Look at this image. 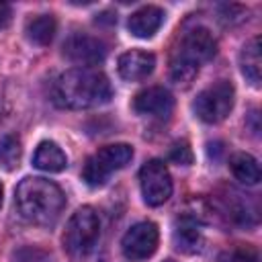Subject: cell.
<instances>
[{"instance_id":"2e32d148","label":"cell","mask_w":262,"mask_h":262,"mask_svg":"<svg viewBox=\"0 0 262 262\" xmlns=\"http://www.w3.org/2000/svg\"><path fill=\"white\" fill-rule=\"evenodd\" d=\"M229 170L242 184H258L260 180V166L254 156L246 151H237L229 158Z\"/></svg>"},{"instance_id":"52a82bcc","label":"cell","mask_w":262,"mask_h":262,"mask_svg":"<svg viewBox=\"0 0 262 262\" xmlns=\"http://www.w3.org/2000/svg\"><path fill=\"white\" fill-rule=\"evenodd\" d=\"M139 184L143 201L149 207L164 205L172 194V176L162 160H149L139 170Z\"/></svg>"},{"instance_id":"30bf717a","label":"cell","mask_w":262,"mask_h":262,"mask_svg":"<svg viewBox=\"0 0 262 262\" xmlns=\"http://www.w3.org/2000/svg\"><path fill=\"white\" fill-rule=\"evenodd\" d=\"M172 108H174V98L162 86L143 88L133 98V111L137 115H147V117L164 119V117H168L172 113Z\"/></svg>"},{"instance_id":"ffe728a7","label":"cell","mask_w":262,"mask_h":262,"mask_svg":"<svg viewBox=\"0 0 262 262\" xmlns=\"http://www.w3.org/2000/svg\"><path fill=\"white\" fill-rule=\"evenodd\" d=\"M168 158L178 166H188V164H192V149H190V145L186 141H176L170 147Z\"/></svg>"},{"instance_id":"5b68a950","label":"cell","mask_w":262,"mask_h":262,"mask_svg":"<svg viewBox=\"0 0 262 262\" xmlns=\"http://www.w3.org/2000/svg\"><path fill=\"white\" fill-rule=\"evenodd\" d=\"M100 237V219L92 207H80L68 221L63 231V248L72 256H86Z\"/></svg>"},{"instance_id":"44dd1931","label":"cell","mask_w":262,"mask_h":262,"mask_svg":"<svg viewBox=\"0 0 262 262\" xmlns=\"http://www.w3.org/2000/svg\"><path fill=\"white\" fill-rule=\"evenodd\" d=\"M12 20V6L6 2H0V29L8 27Z\"/></svg>"},{"instance_id":"7402d4cb","label":"cell","mask_w":262,"mask_h":262,"mask_svg":"<svg viewBox=\"0 0 262 262\" xmlns=\"http://www.w3.org/2000/svg\"><path fill=\"white\" fill-rule=\"evenodd\" d=\"M2 194H4V188H2V182H0V207H2Z\"/></svg>"},{"instance_id":"8992f818","label":"cell","mask_w":262,"mask_h":262,"mask_svg":"<svg viewBox=\"0 0 262 262\" xmlns=\"http://www.w3.org/2000/svg\"><path fill=\"white\" fill-rule=\"evenodd\" d=\"M233 102H235L233 84L227 80H219L196 94L192 102V111L203 123L213 125V123H221L231 113Z\"/></svg>"},{"instance_id":"4fadbf2b","label":"cell","mask_w":262,"mask_h":262,"mask_svg":"<svg viewBox=\"0 0 262 262\" xmlns=\"http://www.w3.org/2000/svg\"><path fill=\"white\" fill-rule=\"evenodd\" d=\"M172 239H174V246L184 254L199 252L203 248V233L199 229L196 219L192 215H182L180 219H176Z\"/></svg>"},{"instance_id":"603a6c76","label":"cell","mask_w":262,"mask_h":262,"mask_svg":"<svg viewBox=\"0 0 262 262\" xmlns=\"http://www.w3.org/2000/svg\"><path fill=\"white\" fill-rule=\"evenodd\" d=\"M168 262H172V260H168Z\"/></svg>"},{"instance_id":"3957f363","label":"cell","mask_w":262,"mask_h":262,"mask_svg":"<svg viewBox=\"0 0 262 262\" xmlns=\"http://www.w3.org/2000/svg\"><path fill=\"white\" fill-rule=\"evenodd\" d=\"M217 53V41L213 33L205 27H196L184 33L180 39V45L174 51L172 63H170V78L176 84H190L194 76L199 74L201 63L213 59Z\"/></svg>"},{"instance_id":"5bb4252c","label":"cell","mask_w":262,"mask_h":262,"mask_svg":"<svg viewBox=\"0 0 262 262\" xmlns=\"http://www.w3.org/2000/svg\"><path fill=\"white\" fill-rule=\"evenodd\" d=\"M33 166L43 172H61L68 166V158L55 141H41L35 149Z\"/></svg>"},{"instance_id":"9c48e42d","label":"cell","mask_w":262,"mask_h":262,"mask_svg":"<svg viewBox=\"0 0 262 262\" xmlns=\"http://www.w3.org/2000/svg\"><path fill=\"white\" fill-rule=\"evenodd\" d=\"M63 55L74 63L98 66L106 57V47L100 39L78 33V35H72L63 43Z\"/></svg>"},{"instance_id":"e0dca14e","label":"cell","mask_w":262,"mask_h":262,"mask_svg":"<svg viewBox=\"0 0 262 262\" xmlns=\"http://www.w3.org/2000/svg\"><path fill=\"white\" fill-rule=\"evenodd\" d=\"M55 18L51 14H39V16H33L27 27H25V33H27V39L35 45H49L53 35H55Z\"/></svg>"},{"instance_id":"ac0fdd59","label":"cell","mask_w":262,"mask_h":262,"mask_svg":"<svg viewBox=\"0 0 262 262\" xmlns=\"http://www.w3.org/2000/svg\"><path fill=\"white\" fill-rule=\"evenodd\" d=\"M20 156H23V147H20V139L12 133L4 135L0 139V168L4 170H14L20 162Z\"/></svg>"},{"instance_id":"277c9868","label":"cell","mask_w":262,"mask_h":262,"mask_svg":"<svg viewBox=\"0 0 262 262\" xmlns=\"http://www.w3.org/2000/svg\"><path fill=\"white\" fill-rule=\"evenodd\" d=\"M133 160V147L129 143H111L92 154L82 170V180L88 186H102L108 176L123 170Z\"/></svg>"},{"instance_id":"7c38bea8","label":"cell","mask_w":262,"mask_h":262,"mask_svg":"<svg viewBox=\"0 0 262 262\" xmlns=\"http://www.w3.org/2000/svg\"><path fill=\"white\" fill-rule=\"evenodd\" d=\"M164 23V10L160 6H143L139 10H135L129 20H127V27H129V33L133 37H139V39H149L158 33V29L162 27Z\"/></svg>"},{"instance_id":"8fae6325","label":"cell","mask_w":262,"mask_h":262,"mask_svg":"<svg viewBox=\"0 0 262 262\" xmlns=\"http://www.w3.org/2000/svg\"><path fill=\"white\" fill-rule=\"evenodd\" d=\"M156 68V57L149 51H141V49H131L121 53L119 61H117V70L121 74L123 80L127 82H139L145 80Z\"/></svg>"},{"instance_id":"6da1fadb","label":"cell","mask_w":262,"mask_h":262,"mask_svg":"<svg viewBox=\"0 0 262 262\" xmlns=\"http://www.w3.org/2000/svg\"><path fill=\"white\" fill-rule=\"evenodd\" d=\"M113 96L108 78L92 68H74L59 74L51 86V100L59 108H94Z\"/></svg>"},{"instance_id":"ba28073f","label":"cell","mask_w":262,"mask_h":262,"mask_svg":"<svg viewBox=\"0 0 262 262\" xmlns=\"http://www.w3.org/2000/svg\"><path fill=\"white\" fill-rule=\"evenodd\" d=\"M158 242H160L158 225L151 221H139V223L131 225L127 229V233L123 235L121 250L127 260L139 262V260L154 256V252L158 250Z\"/></svg>"},{"instance_id":"7a4b0ae2","label":"cell","mask_w":262,"mask_h":262,"mask_svg":"<svg viewBox=\"0 0 262 262\" xmlns=\"http://www.w3.org/2000/svg\"><path fill=\"white\" fill-rule=\"evenodd\" d=\"M14 205L20 217L29 223L53 225L66 207V196L55 182L39 176H29L16 186Z\"/></svg>"},{"instance_id":"d6986e66","label":"cell","mask_w":262,"mask_h":262,"mask_svg":"<svg viewBox=\"0 0 262 262\" xmlns=\"http://www.w3.org/2000/svg\"><path fill=\"white\" fill-rule=\"evenodd\" d=\"M219 262H260L258 252L254 248H233L219 256Z\"/></svg>"},{"instance_id":"9a60e30c","label":"cell","mask_w":262,"mask_h":262,"mask_svg":"<svg viewBox=\"0 0 262 262\" xmlns=\"http://www.w3.org/2000/svg\"><path fill=\"white\" fill-rule=\"evenodd\" d=\"M239 66L242 74L248 78L252 86H260V68H262V57H260V37H252L242 53H239Z\"/></svg>"}]
</instances>
